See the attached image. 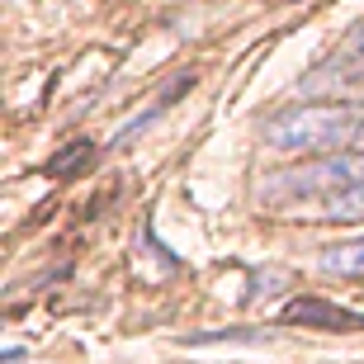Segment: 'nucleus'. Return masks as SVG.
Returning <instances> with one entry per match:
<instances>
[{
  "label": "nucleus",
  "mask_w": 364,
  "mask_h": 364,
  "mask_svg": "<svg viewBox=\"0 0 364 364\" xmlns=\"http://www.w3.org/2000/svg\"><path fill=\"white\" fill-rule=\"evenodd\" d=\"M260 142L270 151H303V156L355 151L364 147V105H294L265 119Z\"/></svg>",
  "instance_id": "nucleus-1"
},
{
  "label": "nucleus",
  "mask_w": 364,
  "mask_h": 364,
  "mask_svg": "<svg viewBox=\"0 0 364 364\" xmlns=\"http://www.w3.org/2000/svg\"><path fill=\"white\" fill-rule=\"evenodd\" d=\"M364 185V147L355 151H331V156H312L308 166H298V171H284L274 180L279 194H294V199H331L341 189H355Z\"/></svg>",
  "instance_id": "nucleus-2"
},
{
  "label": "nucleus",
  "mask_w": 364,
  "mask_h": 364,
  "mask_svg": "<svg viewBox=\"0 0 364 364\" xmlns=\"http://www.w3.org/2000/svg\"><path fill=\"white\" fill-rule=\"evenodd\" d=\"M284 322H303V326H317V331H360L364 317L326 303V298H294L284 308Z\"/></svg>",
  "instance_id": "nucleus-3"
},
{
  "label": "nucleus",
  "mask_w": 364,
  "mask_h": 364,
  "mask_svg": "<svg viewBox=\"0 0 364 364\" xmlns=\"http://www.w3.org/2000/svg\"><path fill=\"white\" fill-rule=\"evenodd\" d=\"M312 218H322V223H360L364 218V185L341 189L331 199H317L312 203Z\"/></svg>",
  "instance_id": "nucleus-4"
},
{
  "label": "nucleus",
  "mask_w": 364,
  "mask_h": 364,
  "mask_svg": "<svg viewBox=\"0 0 364 364\" xmlns=\"http://www.w3.org/2000/svg\"><path fill=\"white\" fill-rule=\"evenodd\" d=\"M322 270L326 274H364V237L326 246L322 251Z\"/></svg>",
  "instance_id": "nucleus-5"
},
{
  "label": "nucleus",
  "mask_w": 364,
  "mask_h": 364,
  "mask_svg": "<svg viewBox=\"0 0 364 364\" xmlns=\"http://www.w3.org/2000/svg\"><path fill=\"white\" fill-rule=\"evenodd\" d=\"M336 67H360L364 71V24L355 28L350 38L341 43V53H336Z\"/></svg>",
  "instance_id": "nucleus-6"
},
{
  "label": "nucleus",
  "mask_w": 364,
  "mask_h": 364,
  "mask_svg": "<svg viewBox=\"0 0 364 364\" xmlns=\"http://www.w3.org/2000/svg\"><path fill=\"white\" fill-rule=\"evenodd\" d=\"M203 341H223V331H213V336H189V346H203ZM228 341H251V331H228Z\"/></svg>",
  "instance_id": "nucleus-7"
}]
</instances>
